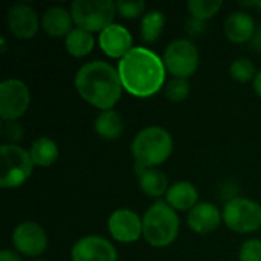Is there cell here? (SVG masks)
<instances>
[{
    "instance_id": "6da1fadb",
    "label": "cell",
    "mask_w": 261,
    "mask_h": 261,
    "mask_svg": "<svg viewBox=\"0 0 261 261\" xmlns=\"http://www.w3.org/2000/svg\"><path fill=\"white\" fill-rule=\"evenodd\" d=\"M118 73L128 93L136 98H150L165 81V64L158 54L139 46L119 60Z\"/></svg>"
},
{
    "instance_id": "7a4b0ae2",
    "label": "cell",
    "mask_w": 261,
    "mask_h": 261,
    "mask_svg": "<svg viewBox=\"0 0 261 261\" xmlns=\"http://www.w3.org/2000/svg\"><path fill=\"white\" fill-rule=\"evenodd\" d=\"M75 87L86 102L102 112L112 110L122 95V83L118 70L101 60L86 63L78 69Z\"/></svg>"
},
{
    "instance_id": "3957f363",
    "label": "cell",
    "mask_w": 261,
    "mask_h": 261,
    "mask_svg": "<svg viewBox=\"0 0 261 261\" xmlns=\"http://www.w3.org/2000/svg\"><path fill=\"white\" fill-rule=\"evenodd\" d=\"M174 142L168 130L162 127H147L141 130L132 142V154L135 170L139 174L142 170L154 168L164 164L173 153Z\"/></svg>"
},
{
    "instance_id": "277c9868",
    "label": "cell",
    "mask_w": 261,
    "mask_h": 261,
    "mask_svg": "<svg viewBox=\"0 0 261 261\" xmlns=\"http://www.w3.org/2000/svg\"><path fill=\"white\" fill-rule=\"evenodd\" d=\"M180 228L176 211L167 202H156L142 217V236L154 248L170 246Z\"/></svg>"
},
{
    "instance_id": "5b68a950",
    "label": "cell",
    "mask_w": 261,
    "mask_h": 261,
    "mask_svg": "<svg viewBox=\"0 0 261 261\" xmlns=\"http://www.w3.org/2000/svg\"><path fill=\"white\" fill-rule=\"evenodd\" d=\"M116 3L112 0H75L70 6L73 23L89 32H102L113 24Z\"/></svg>"
},
{
    "instance_id": "8992f818",
    "label": "cell",
    "mask_w": 261,
    "mask_h": 261,
    "mask_svg": "<svg viewBox=\"0 0 261 261\" xmlns=\"http://www.w3.org/2000/svg\"><path fill=\"white\" fill-rule=\"evenodd\" d=\"M2 161V188H17L23 185L34 168V162L28 150L17 144H3L0 147Z\"/></svg>"
},
{
    "instance_id": "52a82bcc",
    "label": "cell",
    "mask_w": 261,
    "mask_h": 261,
    "mask_svg": "<svg viewBox=\"0 0 261 261\" xmlns=\"http://www.w3.org/2000/svg\"><path fill=\"white\" fill-rule=\"evenodd\" d=\"M223 222L237 234H251L261 229V205L246 199L234 197L223 208Z\"/></svg>"
},
{
    "instance_id": "ba28073f",
    "label": "cell",
    "mask_w": 261,
    "mask_h": 261,
    "mask_svg": "<svg viewBox=\"0 0 261 261\" xmlns=\"http://www.w3.org/2000/svg\"><path fill=\"white\" fill-rule=\"evenodd\" d=\"M162 60L165 69L174 78L188 80L199 67V50L193 41L179 38L167 46Z\"/></svg>"
},
{
    "instance_id": "9c48e42d",
    "label": "cell",
    "mask_w": 261,
    "mask_h": 261,
    "mask_svg": "<svg viewBox=\"0 0 261 261\" xmlns=\"http://www.w3.org/2000/svg\"><path fill=\"white\" fill-rule=\"evenodd\" d=\"M29 89L15 78L2 81L0 84V118L3 121H17L29 107Z\"/></svg>"
},
{
    "instance_id": "30bf717a",
    "label": "cell",
    "mask_w": 261,
    "mask_h": 261,
    "mask_svg": "<svg viewBox=\"0 0 261 261\" xmlns=\"http://www.w3.org/2000/svg\"><path fill=\"white\" fill-rule=\"evenodd\" d=\"M12 243L18 254L34 258L47 249V236L40 225L34 222H23L14 229Z\"/></svg>"
},
{
    "instance_id": "8fae6325",
    "label": "cell",
    "mask_w": 261,
    "mask_h": 261,
    "mask_svg": "<svg viewBox=\"0 0 261 261\" xmlns=\"http://www.w3.org/2000/svg\"><path fill=\"white\" fill-rule=\"evenodd\" d=\"M110 236L119 243H133L142 236V219L127 208L112 213L107 222Z\"/></svg>"
},
{
    "instance_id": "7c38bea8",
    "label": "cell",
    "mask_w": 261,
    "mask_h": 261,
    "mask_svg": "<svg viewBox=\"0 0 261 261\" xmlns=\"http://www.w3.org/2000/svg\"><path fill=\"white\" fill-rule=\"evenodd\" d=\"M72 261H118V252L107 239L87 236L73 245Z\"/></svg>"
},
{
    "instance_id": "4fadbf2b",
    "label": "cell",
    "mask_w": 261,
    "mask_h": 261,
    "mask_svg": "<svg viewBox=\"0 0 261 261\" xmlns=\"http://www.w3.org/2000/svg\"><path fill=\"white\" fill-rule=\"evenodd\" d=\"M133 37L122 24H110L99 32V47L112 58H122L133 49Z\"/></svg>"
},
{
    "instance_id": "5bb4252c",
    "label": "cell",
    "mask_w": 261,
    "mask_h": 261,
    "mask_svg": "<svg viewBox=\"0 0 261 261\" xmlns=\"http://www.w3.org/2000/svg\"><path fill=\"white\" fill-rule=\"evenodd\" d=\"M38 15L37 12L24 3L14 5L8 12V28L20 40L32 38L38 31Z\"/></svg>"
},
{
    "instance_id": "9a60e30c",
    "label": "cell",
    "mask_w": 261,
    "mask_h": 261,
    "mask_svg": "<svg viewBox=\"0 0 261 261\" xmlns=\"http://www.w3.org/2000/svg\"><path fill=\"white\" fill-rule=\"evenodd\" d=\"M223 220V216L220 214V210L214 203H197L187 217V223L190 229L196 234L205 236L214 232L220 222Z\"/></svg>"
},
{
    "instance_id": "2e32d148",
    "label": "cell",
    "mask_w": 261,
    "mask_h": 261,
    "mask_svg": "<svg viewBox=\"0 0 261 261\" xmlns=\"http://www.w3.org/2000/svg\"><path fill=\"white\" fill-rule=\"evenodd\" d=\"M255 34V20L251 14L237 11L225 20V35L232 43H246Z\"/></svg>"
},
{
    "instance_id": "e0dca14e",
    "label": "cell",
    "mask_w": 261,
    "mask_h": 261,
    "mask_svg": "<svg viewBox=\"0 0 261 261\" xmlns=\"http://www.w3.org/2000/svg\"><path fill=\"white\" fill-rule=\"evenodd\" d=\"M197 199L199 193L191 182H176L165 194L167 203L174 211H191L197 205Z\"/></svg>"
},
{
    "instance_id": "ac0fdd59",
    "label": "cell",
    "mask_w": 261,
    "mask_h": 261,
    "mask_svg": "<svg viewBox=\"0 0 261 261\" xmlns=\"http://www.w3.org/2000/svg\"><path fill=\"white\" fill-rule=\"evenodd\" d=\"M73 18L72 14L61 8V6H52L43 14L41 26L46 34L50 37H67L70 34Z\"/></svg>"
},
{
    "instance_id": "d6986e66",
    "label": "cell",
    "mask_w": 261,
    "mask_h": 261,
    "mask_svg": "<svg viewBox=\"0 0 261 261\" xmlns=\"http://www.w3.org/2000/svg\"><path fill=\"white\" fill-rule=\"evenodd\" d=\"M93 127H95V132L101 138L109 139V141L118 139L122 135V132H124L122 118L115 110H104V112H101L96 116V119L93 122Z\"/></svg>"
},
{
    "instance_id": "ffe728a7",
    "label": "cell",
    "mask_w": 261,
    "mask_h": 261,
    "mask_svg": "<svg viewBox=\"0 0 261 261\" xmlns=\"http://www.w3.org/2000/svg\"><path fill=\"white\" fill-rule=\"evenodd\" d=\"M139 187L144 194L150 197H161L168 191V180L165 174L156 168L142 170L139 174Z\"/></svg>"
},
{
    "instance_id": "44dd1931",
    "label": "cell",
    "mask_w": 261,
    "mask_h": 261,
    "mask_svg": "<svg viewBox=\"0 0 261 261\" xmlns=\"http://www.w3.org/2000/svg\"><path fill=\"white\" fill-rule=\"evenodd\" d=\"M66 49L70 55L73 57H86L87 54L92 52L95 47V37L92 32L81 29V28H73L70 34L66 37Z\"/></svg>"
},
{
    "instance_id": "7402d4cb",
    "label": "cell",
    "mask_w": 261,
    "mask_h": 261,
    "mask_svg": "<svg viewBox=\"0 0 261 261\" xmlns=\"http://www.w3.org/2000/svg\"><path fill=\"white\" fill-rule=\"evenodd\" d=\"M29 154H31V159H32L34 165L49 167V165H52L57 161L60 151H58L57 144L52 139H49V138H38V139H35L32 142Z\"/></svg>"
},
{
    "instance_id": "603a6c76",
    "label": "cell",
    "mask_w": 261,
    "mask_h": 261,
    "mask_svg": "<svg viewBox=\"0 0 261 261\" xmlns=\"http://www.w3.org/2000/svg\"><path fill=\"white\" fill-rule=\"evenodd\" d=\"M164 26H165V15L161 12V11H148L142 15V21H141V37H142V41L151 44L154 43L162 31H164Z\"/></svg>"
},
{
    "instance_id": "cb8c5ba5",
    "label": "cell",
    "mask_w": 261,
    "mask_h": 261,
    "mask_svg": "<svg viewBox=\"0 0 261 261\" xmlns=\"http://www.w3.org/2000/svg\"><path fill=\"white\" fill-rule=\"evenodd\" d=\"M222 5H223L222 0H190L188 9L194 20L205 21L214 17L222 8Z\"/></svg>"
},
{
    "instance_id": "d4e9b609",
    "label": "cell",
    "mask_w": 261,
    "mask_h": 261,
    "mask_svg": "<svg viewBox=\"0 0 261 261\" xmlns=\"http://www.w3.org/2000/svg\"><path fill=\"white\" fill-rule=\"evenodd\" d=\"M231 76L239 83H249L255 80V66L249 58H237L229 67Z\"/></svg>"
},
{
    "instance_id": "484cf974",
    "label": "cell",
    "mask_w": 261,
    "mask_h": 261,
    "mask_svg": "<svg viewBox=\"0 0 261 261\" xmlns=\"http://www.w3.org/2000/svg\"><path fill=\"white\" fill-rule=\"evenodd\" d=\"M190 95V83L184 78H174L171 80L165 87V96L171 102H182Z\"/></svg>"
},
{
    "instance_id": "4316f807",
    "label": "cell",
    "mask_w": 261,
    "mask_h": 261,
    "mask_svg": "<svg viewBox=\"0 0 261 261\" xmlns=\"http://www.w3.org/2000/svg\"><path fill=\"white\" fill-rule=\"evenodd\" d=\"M116 12L124 18H136L145 12V2H142V0H119V2H116Z\"/></svg>"
},
{
    "instance_id": "83f0119b",
    "label": "cell",
    "mask_w": 261,
    "mask_h": 261,
    "mask_svg": "<svg viewBox=\"0 0 261 261\" xmlns=\"http://www.w3.org/2000/svg\"><path fill=\"white\" fill-rule=\"evenodd\" d=\"M239 261H261V240L245 242L239 252Z\"/></svg>"
},
{
    "instance_id": "f1b7e54d",
    "label": "cell",
    "mask_w": 261,
    "mask_h": 261,
    "mask_svg": "<svg viewBox=\"0 0 261 261\" xmlns=\"http://www.w3.org/2000/svg\"><path fill=\"white\" fill-rule=\"evenodd\" d=\"M2 130H3V136H5L8 141H11V144L20 141V139L23 138V136H21V135H23V127H21L17 121H3Z\"/></svg>"
},
{
    "instance_id": "f546056e",
    "label": "cell",
    "mask_w": 261,
    "mask_h": 261,
    "mask_svg": "<svg viewBox=\"0 0 261 261\" xmlns=\"http://www.w3.org/2000/svg\"><path fill=\"white\" fill-rule=\"evenodd\" d=\"M0 261H23L20 254L14 252V251H9V249H3L0 252Z\"/></svg>"
},
{
    "instance_id": "4dcf8cb0",
    "label": "cell",
    "mask_w": 261,
    "mask_h": 261,
    "mask_svg": "<svg viewBox=\"0 0 261 261\" xmlns=\"http://www.w3.org/2000/svg\"><path fill=\"white\" fill-rule=\"evenodd\" d=\"M254 90L257 92V95L261 98V70L257 72L255 80H254Z\"/></svg>"
},
{
    "instance_id": "1f68e13d",
    "label": "cell",
    "mask_w": 261,
    "mask_h": 261,
    "mask_svg": "<svg viewBox=\"0 0 261 261\" xmlns=\"http://www.w3.org/2000/svg\"><path fill=\"white\" fill-rule=\"evenodd\" d=\"M242 5H245V6H257V8H261V2H242Z\"/></svg>"
},
{
    "instance_id": "d6a6232c",
    "label": "cell",
    "mask_w": 261,
    "mask_h": 261,
    "mask_svg": "<svg viewBox=\"0 0 261 261\" xmlns=\"http://www.w3.org/2000/svg\"><path fill=\"white\" fill-rule=\"evenodd\" d=\"M37 261H46V260H37Z\"/></svg>"
}]
</instances>
